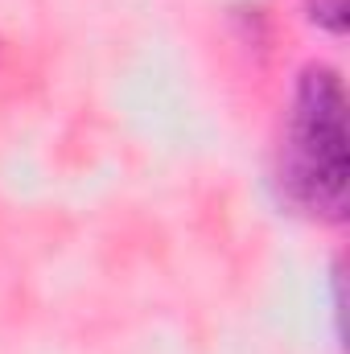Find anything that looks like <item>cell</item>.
Instances as JSON below:
<instances>
[{
  "instance_id": "6da1fadb",
  "label": "cell",
  "mask_w": 350,
  "mask_h": 354,
  "mask_svg": "<svg viewBox=\"0 0 350 354\" xmlns=\"http://www.w3.org/2000/svg\"><path fill=\"white\" fill-rule=\"evenodd\" d=\"M347 87L330 66H305L293 95L280 181L288 198L330 223L347 218L350 145H347Z\"/></svg>"
},
{
  "instance_id": "7a4b0ae2",
  "label": "cell",
  "mask_w": 350,
  "mask_h": 354,
  "mask_svg": "<svg viewBox=\"0 0 350 354\" xmlns=\"http://www.w3.org/2000/svg\"><path fill=\"white\" fill-rule=\"evenodd\" d=\"M347 17H350V0H309V21L334 37L347 33Z\"/></svg>"
}]
</instances>
